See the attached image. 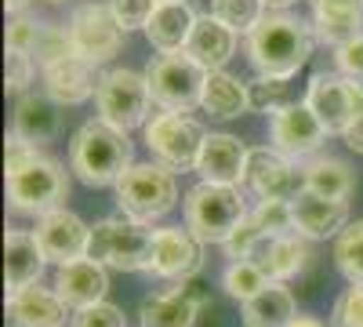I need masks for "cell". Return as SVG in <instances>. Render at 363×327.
<instances>
[{
  "instance_id": "obj_28",
  "label": "cell",
  "mask_w": 363,
  "mask_h": 327,
  "mask_svg": "<svg viewBox=\"0 0 363 327\" xmlns=\"http://www.w3.org/2000/svg\"><path fill=\"white\" fill-rule=\"evenodd\" d=\"M240 316H244V327H287L298 316L294 294L287 284H265L255 299L240 302Z\"/></svg>"
},
{
  "instance_id": "obj_17",
  "label": "cell",
  "mask_w": 363,
  "mask_h": 327,
  "mask_svg": "<svg viewBox=\"0 0 363 327\" xmlns=\"http://www.w3.org/2000/svg\"><path fill=\"white\" fill-rule=\"evenodd\" d=\"M55 291H58V299H62L69 309L80 313V309L95 306V302H106L109 273H106L102 262L84 255V258H73V262H66V265L55 270Z\"/></svg>"
},
{
  "instance_id": "obj_9",
  "label": "cell",
  "mask_w": 363,
  "mask_h": 327,
  "mask_svg": "<svg viewBox=\"0 0 363 327\" xmlns=\"http://www.w3.org/2000/svg\"><path fill=\"white\" fill-rule=\"evenodd\" d=\"M149 102H153V95H149L145 73L128 70V66H116V70L102 73V84L95 92V106H99V116L109 121L113 128L131 135L138 124H145Z\"/></svg>"
},
{
  "instance_id": "obj_50",
  "label": "cell",
  "mask_w": 363,
  "mask_h": 327,
  "mask_svg": "<svg viewBox=\"0 0 363 327\" xmlns=\"http://www.w3.org/2000/svg\"><path fill=\"white\" fill-rule=\"evenodd\" d=\"M51 4H62V0H51Z\"/></svg>"
},
{
  "instance_id": "obj_29",
  "label": "cell",
  "mask_w": 363,
  "mask_h": 327,
  "mask_svg": "<svg viewBox=\"0 0 363 327\" xmlns=\"http://www.w3.org/2000/svg\"><path fill=\"white\" fill-rule=\"evenodd\" d=\"M301 189L320 193L327 200H345L349 204V196L356 189V171L338 157H313V160H306V167H301Z\"/></svg>"
},
{
  "instance_id": "obj_26",
  "label": "cell",
  "mask_w": 363,
  "mask_h": 327,
  "mask_svg": "<svg viewBox=\"0 0 363 327\" xmlns=\"http://www.w3.org/2000/svg\"><path fill=\"white\" fill-rule=\"evenodd\" d=\"M44 265H48V258H44L33 233H22V229L4 233V280H8V291H22L29 284H40Z\"/></svg>"
},
{
  "instance_id": "obj_34",
  "label": "cell",
  "mask_w": 363,
  "mask_h": 327,
  "mask_svg": "<svg viewBox=\"0 0 363 327\" xmlns=\"http://www.w3.org/2000/svg\"><path fill=\"white\" fill-rule=\"evenodd\" d=\"M211 15L225 22L233 33H251L265 15V0H211Z\"/></svg>"
},
{
  "instance_id": "obj_16",
  "label": "cell",
  "mask_w": 363,
  "mask_h": 327,
  "mask_svg": "<svg viewBox=\"0 0 363 327\" xmlns=\"http://www.w3.org/2000/svg\"><path fill=\"white\" fill-rule=\"evenodd\" d=\"M203 306V294L193 280L186 284H171L164 291H153L138 309L142 327H196Z\"/></svg>"
},
{
  "instance_id": "obj_10",
  "label": "cell",
  "mask_w": 363,
  "mask_h": 327,
  "mask_svg": "<svg viewBox=\"0 0 363 327\" xmlns=\"http://www.w3.org/2000/svg\"><path fill=\"white\" fill-rule=\"evenodd\" d=\"M306 106L320 116L327 135H342L356 116H363V80H349L342 73H316L306 87Z\"/></svg>"
},
{
  "instance_id": "obj_24",
  "label": "cell",
  "mask_w": 363,
  "mask_h": 327,
  "mask_svg": "<svg viewBox=\"0 0 363 327\" xmlns=\"http://www.w3.org/2000/svg\"><path fill=\"white\" fill-rule=\"evenodd\" d=\"M186 55L193 58L196 66H203L207 73H215V70H222L229 58L236 55V33H233L225 22H218L211 11L207 15H196L193 33L186 40Z\"/></svg>"
},
{
  "instance_id": "obj_37",
  "label": "cell",
  "mask_w": 363,
  "mask_h": 327,
  "mask_svg": "<svg viewBox=\"0 0 363 327\" xmlns=\"http://www.w3.org/2000/svg\"><path fill=\"white\" fill-rule=\"evenodd\" d=\"M251 215L258 218V226L277 236V233H291L294 229V211H291V200H258L251 207Z\"/></svg>"
},
{
  "instance_id": "obj_12",
  "label": "cell",
  "mask_w": 363,
  "mask_h": 327,
  "mask_svg": "<svg viewBox=\"0 0 363 327\" xmlns=\"http://www.w3.org/2000/svg\"><path fill=\"white\" fill-rule=\"evenodd\" d=\"M66 26H69V33H73L77 55L91 58L95 66L113 62V58L124 51L128 29L116 22V15H113L109 4H80V8H73V15H69Z\"/></svg>"
},
{
  "instance_id": "obj_4",
  "label": "cell",
  "mask_w": 363,
  "mask_h": 327,
  "mask_svg": "<svg viewBox=\"0 0 363 327\" xmlns=\"http://www.w3.org/2000/svg\"><path fill=\"white\" fill-rule=\"evenodd\" d=\"M69 196V171L48 153L29 157L22 167L8 171V204L22 215H51Z\"/></svg>"
},
{
  "instance_id": "obj_7",
  "label": "cell",
  "mask_w": 363,
  "mask_h": 327,
  "mask_svg": "<svg viewBox=\"0 0 363 327\" xmlns=\"http://www.w3.org/2000/svg\"><path fill=\"white\" fill-rule=\"evenodd\" d=\"M149 240H153V229L145 222H135L128 215H109L91 226L87 255L102 262L106 270L149 273Z\"/></svg>"
},
{
  "instance_id": "obj_1",
  "label": "cell",
  "mask_w": 363,
  "mask_h": 327,
  "mask_svg": "<svg viewBox=\"0 0 363 327\" xmlns=\"http://www.w3.org/2000/svg\"><path fill=\"white\" fill-rule=\"evenodd\" d=\"M316 48L313 26L291 11H265L247 33V58L258 77H294Z\"/></svg>"
},
{
  "instance_id": "obj_3",
  "label": "cell",
  "mask_w": 363,
  "mask_h": 327,
  "mask_svg": "<svg viewBox=\"0 0 363 327\" xmlns=\"http://www.w3.org/2000/svg\"><path fill=\"white\" fill-rule=\"evenodd\" d=\"M186 229L200 244H225L229 233L244 222L247 204L240 186H218V182H196L186 193Z\"/></svg>"
},
{
  "instance_id": "obj_45",
  "label": "cell",
  "mask_w": 363,
  "mask_h": 327,
  "mask_svg": "<svg viewBox=\"0 0 363 327\" xmlns=\"http://www.w3.org/2000/svg\"><path fill=\"white\" fill-rule=\"evenodd\" d=\"M313 11H363V0H309Z\"/></svg>"
},
{
  "instance_id": "obj_38",
  "label": "cell",
  "mask_w": 363,
  "mask_h": 327,
  "mask_svg": "<svg viewBox=\"0 0 363 327\" xmlns=\"http://www.w3.org/2000/svg\"><path fill=\"white\" fill-rule=\"evenodd\" d=\"M330 327H363V284H349L335 299Z\"/></svg>"
},
{
  "instance_id": "obj_2",
  "label": "cell",
  "mask_w": 363,
  "mask_h": 327,
  "mask_svg": "<svg viewBox=\"0 0 363 327\" xmlns=\"http://www.w3.org/2000/svg\"><path fill=\"white\" fill-rule=\"evenodd\" d=\"M135 164V145L131 135L113 128L109 121L95 116L84 121L69 142V167L84 186L102 189V186H116V178Z\"/></svg>"
},
{
  "instance_id": "obj_42",
  "label": "cell",
  "mask_w": 363,
  "mask_h": 327,
  "mask_svg": "<svg viewBox=\"0 0 363 327\" xmlns=\"http://www.w3.org/2000/svg\"><path fill=\"white\" fill-rule=\"evenodd\" d=\"M73 327H128V320H124V313H120V306L95 302V306H87L73 316Z\"/></svg>"
},
{
  "instance_id": "obj_14",
  "label": "cell",
  "mask_w": 363,
  "mask_h": 327,
  "mask_svg": "<svg viewBox=\"0 0 363 327\" xmlns=\"http://www.w3.org/2000/svg\"><path fill=\"white\" fill-rule=\"evenodd\" d=\"M244 189L258 200H291L301 189V167L272 145H258L247 153Z\"/></svg>"
},
{
  "instance_id": "obj_32",
  "label": "cell",
  "mask_w": 363,
  "mask_h": 327,
  "mask_svg": "<svg viewBox=\"0 0 363 327\" xmlns=\"http://www.w3.org/2000/svg\"><path fill=\"white\" fill-rule=\"evenodd\" d=\"M265 284H272V280L262 273V265L251 262V258H236V262H229V265H225V273H222V287H225L229 299H236V302L255 299V294H258Z\"/></svg>"
},
{
  "instance_id": "obj_47",
  "label": "cell",
  "mask_w": 363,
  "mask_h": 327,
  "mask_svg": "<svg viewBox=\"0 0 363 327\" xmlns=\"http://www.w3.org/2000/svg\"><path fill=\"white\" fill-rule=\"evenodd\" d=\"M287 327H330V323H323V320H316V316H294Z\"/></svg>"
},
{
  "instance_id": "obj_35",
  "label": "cell",
  "mask_w": 363,
  "mask_h": 327,
  "mask_svg": "<svg viewBox=\"0 0 363 327\" xmlns=\"http://www.w3.org/2000/svg\"><path fill=\"white\" fill-rule=\"evenodd\" d=\"M251 92V109L255 113H280L284 106H291V80L287 77H258L255 84H247Z\"/></svg>"
},
{
  "instance_id": "obj_11",
  "label": "cell",
  "mask_w": 363,
  "mask_h": 327,
  "mask_svg": "<svg viewBox=\"0 0 363 327\" xmlns=\"http://www.w3.org/2000/svg\"><path fill=\"white\" fill-rule=\"evenodd\" d=\"M203 270V244L189 229L160 226L153 229L149 240V277L167 280V284H186L196 280Z\"/></svg>"
},
{
  "instance_id": "obj_20",
  "label": "cell",
  "mask_w": 363,
  "mask_h": 327,
  "mask_svg": "<svg viewBox=\"0 0 363 327\" xmlns=\"http://www.w3.org/2000/svg\"><path fill=\"white\" fill-rule=\"evenodd\" d=\"M291 211H294V229L301 236H309V240H327V236H338L349 226L345 200H327L309 189H298L291 196Z\"/></svg>"
},
{
  "instance_id": "obj_15",
  "label": "cell",
  "mask_w": 363,
  "mask_h": 327,
  "mask_svg": "<svg viewBox=\"0 0 363 327\" xmlns=\"http://www.w3.org/2000/svg\"><path fill=\"white\" fill-rule=\"evenodd\" d=\"M33 236H37V244H40V251H44V258H48L51 265H66V262L87 255L91 226H87L80 215L66 211V207H58V211L37 218Z\"/></svg>"
},
{
  "instance_id": "obj_40",
  "label": "cell",
  "mask_w": 363,
  "mask_h": 327,
  "mask_svg": "<svg viewBox=\"0 0 363 327\" xmlns=\"http://www.w3.org/2000/svg\"><path fill=\"white\" fill-rule=\"evenodd\" d=\"M157 4L160 0H109V8H113V15H116V22L128 29H145V22L153 18V11H157Z\"/></svg>"
},
{
  "instance_id": "obj_44",
  "label": "cell",
  "mask_w": 363,
  "mask_h": 327,
  "mask_svg": "<svg viewBox=\"0 0 363 327\" xmlns=\"http://www.w3.org/2000/svg\"><path fill=\"white\" fill-rule=\"evenodd\" d=\"M40 150L37 145H29L26 138H18L15 131L8 135V142H4V164H8V171H15V167H22L29 157H37Z\"/></svg>"
},
{
  "instance_id": "obj_31",
  "label": "cell",
  "mask_w": 363,
  "mask_h": 327,
  "mask_svg": "<svg viewBox=\"0 0 363 327\" xmlns=\"http://www.w3.org/2000/svg\"><path fill=\"white\" fill-rule=\"evenodd\" d=\"M335 265L349 284H363V218L335 236Z\"/></svg>"
},
{
  "instance_id": "obj_36",
  "label": "cell",
  "mask_w": 363,
  "mask_h": 327,
  "mask_svg": "<svg viewBox=\"0 0 363 327\" xmlns=\"http://www.w3.org/2000/svg\"><path fill=\"white\" fill-rule=\"evenodd\" d=\"M262 236H269V233H265V229L258 226V218L247 211V215H244V222H240V226L229 233V240L222 244V251H225V258H229V262H236V258H251V251L258 248Z\"/></svg>"
},
{
  "instance_id": "obj_22",
  "label": "cell",
  "mask_w": 363,
  "mask_h": 327,
  "mask_svg": "<svg viewBox=\"0 0 363 327\" xmlns=\"http://www.w3.org/2000/svg\"><path fill=\"white\" fill-rule=\"evenodd\" d=\"M69 306L58 299L55 287L29 284L22 291H8V320L11 327H62Z\"/></svg>"
},
{
  "instance_id": "obj_48",
  "label": "cell",
  "mask_w": 363,
  "mask_h": 327,
  "mask_svg": "<svg viewBox=\"0 0 363 327\" xmlns=\"http://www.w3.org/2000/svg\"><path fill=\"white\" fill-rule=\"evenodd\" d=\"M298 0H265V8L269 11H287V8H294Z\"/></svg>"
},
{
  "instance_id": "obj_39",
  "label": "cell",
  "mask_w": 363,
  "mask_h": 327,
  "mask_svg": "<svg viewBox=\"0 0 363 327\" xmlns=\"http://www.w3.org/2000/svg\"><path fill=\"white\" fill-rule=\"evenodd\" d=\"M33 70H37V62H33V55L29 51H11L8 48V55H4V73H8V95H26V87H29V80H33Z\"/></svg>"
},
{
  "instance_id": "obj_19",
  "label": "cell",
  "mask_w": 363,
  "mask_h": 327,
  "mask_svg": "<svg viewBox=\"0 0 363 327\" xmlns=\"http://www.w3.org/2000/svg\"><path fill=\"white\" fill-rule=\"evenodd\" d=\"M247 145L236 135L225 131H207L203 150L196 160V171L203 182H218V186H244V167H247Z\"/></svg>"
},
{
  "instance_id": "obj_27",
  "label": "cell",
  "mask_w": 363,
  "mask_h": 327,
  "mask_svg": "<svg viewBox=\"0 0 363 327\" xmlns=\"http://www.w3.org/2000/svg\"><path fill=\"white\" fill-rule=\"evenodd\" d=\"M200 109L211 116V121H236V116H244L251 109V92H247V84H240L233 73L215 70L203 80Z\"/></svg>"
},
{
  "instance_id": "obj_41",
  "label": "cell",
  "mask_w": 363,
  "mask_h": 327,
  "mask_svg": "<svg viewBox=\"0 0 363 327\" xmlns=\"http://www.w3.org/2000/svg\"><path fill=\"white\" fill-rule=\"evenodd\" d=\"M37 37H40V22H37L33 15H26V11H22V15H8L4 40H8L11 51H33Z\"/></svg>"
},
{
  "instance_id": "obj_13",
  "label": "cell",
  "mask_w": 363,
  "mask_h": 327,
  "mask_svg": "<svg viewBox=\"0 0 363 327\" xmlns=\"http://www.w3.org/2000/svg\"><path fill=\"white\" fill-rule=\"evenodd\" d=\"M323 138H327V128L320 124V116L306 102H291L280 113H272V121H269V142H272V150H280L291 160L316 157Z\"/></svg>"
},
{
  "instance_id": "obj_6",
  "label": "cell",
  "mask_w": 363,
  "mask_h": 327,
  "mask_svg": "<svg viewBox=\"0 0 363 327\" xmlns=\"http://www.w3.org/2000/svg\"><path fill=\"white\" fill-rule=\"evenodd\" d=\"M142 73H145L149 95H153V106H157V109H167V113H193V109L200 106L207 70L196 66L186 51H167V55L157 51Z\"/></svg>"
},
{
  "instance_id": "obj_49",
  "label": "cell",
  "mask_w": 363,
  "mask_h": 327,
  "mask_svg": "<svg viewBox=\"0 0 363 327\" xmlns=\"http://www.w3.org/2000/svg\"><path fill=\"white\" fill-rule=\"evenodd\" d=\"M4 4H8V15H22L29 8V0H4Z\"/></svg>"
},
{
  "instance_id": "obj_46",
  "label": "cell",
  "mask_w": 363,
  "mask_h": 327,
  "mask_svg": "<svg viewBox=\"0 0 363 327\" xmlns=\"http://www.w3.org/2000/svg\"><path fill=\"white\" fill-rule=\"evenodd\" d=\"M342 138H345V145L352 153H363V116H356V121L342 131Z\"/></svg>"
},
{
  "instance_id": "obj_25",
  "label": "cell",
  "mask_w": 363,
  "mask_h": 327,
  "mask_svg": "<svg viewBox=\"0 0 363 327\" xmlns=\"http://www.w3.org/2000/svg\"><path fill=\"white\" fill-rule=\"evenodd\" d=\"M193 22H196V11L189 0H160L153 18L145 22V40L149 48H157L160 55L167 51H186V40L193 33Z\"/></svg>"
},
{
  "instance_id": "obj_33",
  "label": "cell",
  "mask_w": 363,
  "mask_h": 327,
  "mask_svg": "<svg viewBox=\"0 0 363 327\" xmlns=\"http://www.w3.org/2000/svg\"><path fill=\"white\" fill-rule=\"evenodd\" d=\"M33 62L37 70H51L58 62H66V58L77 55V44H73V33H69V26H40V37L33 44Z\"/></svg>"
},
{
  "instance_id": "obj_21",
  "label": "cell",
  "mask_w": 363,
  "mask_h": 327,
  "mask_svg": "<svg viewBox=\"0 0 363 327\" xmlns=\"http://www.w3.org/2000/svg\"><path fill=\"white\" fill-rule=\"evenodd\" d=\"M99 84H102L99 66L91 62V58H84V55H73V58H66V62L44 70V95L51 102H58V106L87 102L91 95L99 92Z\"/></svg>"
},
{
  "instance_id": "obj_18",
  "label": "cell",
  "mask_w": 363,
  "mask_h": 327,
  "mask_svg": "<svg viewBox=\"0 0 363 327\" xmlns=\"http://www.w3.org/2000/svg\"><path fill=\"white\" fill-rule=\"evenodd\" d=\"M251 262L262 265V273H265L269 280L284 284V280L298 277V273L313 262L309 236H301L298 229H291V233H277V236H262L258 248L251 251Z\"/></svg>"
},
{
  "instance_id": "obj_30",
  "label": "cell",
  "mask_w": 363,
  "mask_h": 327,
  "mask_svg": "<svg viewBox=\"0 0 363 327\" xmlns=\"http://www.w3.org/2000/svg\"><path fill=\"white\" fill-rule=\"evenodd\" d=\"M313 33L327 48H342L363 33V11H313Z\"/></svg>"
},
{
  "instance_id": "obj_5",
  "label": "cell",
  "mask_w": 363,
  "mask_h": 327,
  "mask_svg": "<svg viewBox=\"0 0 363 327\" xmlns=\"http://www.w3.org/2000/svg\"><path fill=\"white\" fill-rule=\"evenodd\" d=\"M120 215L135 222H157L178 204V182L174 171L164 164H131L113 186Z\"/></svg>"
},
{
  "instance_id": "obj_43",
  "label": "cell",
  "mask_w": 363,
  "mask_h": 327,
  "mask_svg": "<svg viewBox=\"0 0 363 327\" xmlns=\"http://www.w3.org/2000/svg\"><path fill=\"white\" fill-rule=\"evenodd\" d=\"M335 70L349 80H363V33L352 37L349 44L335 48Z\"/></svg>"
},
{
  "instance_id": "obj_23",
  "label": "cell",
  "mask_w": 363,
  "mask_h": 327,
  "mask_svg": "<svg viewBox=\"0 0 363 327\" xmlns=\"http://www.w3.org/2000/svg\"><path fill=\"white\" fill-rule=\"evenodd\" d=\"M11 131L26 138L29 145H51L62 131V106L51 102L48 95H22L11 113Z\"/></svg>"
},
{
  "instance_id": "obj_8",
  "label": "cell",
  "mask_w": 363,
  "mask_h": 327,
  "mask_svg": "<svg viewBox=\"0 0 363 327\" xmlns=\"http://www.w3.org/2000/svg\"><path fill=\"white\" fill-rule=\"evenodd\" d=\"M207 128L200 121H193L189 113H167L160 109L157 116L145 121V145L153 153L157 164H164L167 171H196L200 150H203Z\"/></svg>"
}]
</instances>
